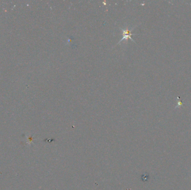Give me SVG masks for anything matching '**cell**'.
Wrapping results in <instances>:
<instances>
[{
  "label": "cell",
  "instance_id": "1",
  "mask_svg": "<svg viewBox=\"0 0 191 190\" xmlns=\"http://www.w3.org/2000/svg\"><path fill=\"white\" fill-rule=\"evenodd\" d=\"M135 27L129 30L128 28H126L125 29L122 28L121 27H120V30H121L122 32H123V38H121V39L120 40V41L117 43V45H118L119 44H120L121 41H123V40H127L128 39H130L131 40L134 42H136L134 40V39L131 38L132 35H137V34H132L131 33V31Z\"/></svg>",
  "mask_w": 191,
  "mask_h": 190
}]
</instances>
